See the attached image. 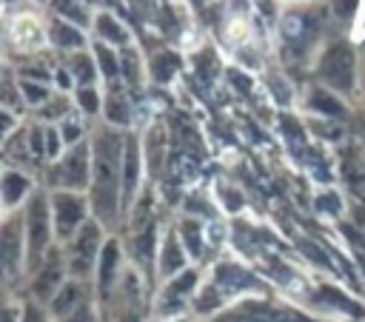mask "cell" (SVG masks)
<instances>
[{
  "label": "cell",
  "mask_w": 365,
  "mask_h": 322,
  "mask_svg": "<svg viewBox=\"0 0 365 322\" xmlns=\"http://www.w3.org/2000/svg\"><path fill=\"white\" fill-rule=\"evenodd\" d=\"M97 296H91V299H86L71 316H66L63 322H100V311H97Z\"/></svg>",
  "instance_id": "obj_32"
},
{
  "label": "cell",
  "mask_w": 365,
  "mask_h": 322,
  "mask_svg": "<svg viewBox=\"0 0 365 322\" xmlns=\"http://www.w3.org/2000/svg\"><path fill=\"white\" fill-rule=\"evenodd\" d=\"M3 3H14V0H3Z\"/></svg>",
  "instance_id": "obj_40"
},
{
  "label": "cell",
  "mask_w": 365,
  "mask_h": 322,
  "mask_svg": "<svg viewBox=\"0 0 365 322\" xmlns=\"http://www.w3.org/2000/svg\"><path fill=\"white\" fill-rule=\"evenodd\" d=\"M91 185V140L68 145L57 162L48 165V191L88 194Z\"/></svg>",
  "instance_id": "obj_4"
},
{
  "label": "cell",
  "mask_w": 365,
  "mask_h": 322,
  "mask_svg": "<svg viewBox=\"0 0 365 322\" xmlns=\"http://www.w3.org/2000/svg\"><path fill=\"white\" fill-rule=\"evenodd\" d=\"M317 80L319 85L331 88L334 94H351L356 85V57L348 40H334L322 48L317 60Z\"/></svg>",
  "instance_id": "obj_5"
},
{
  "label": "cell",
  "mask_w": 365,
  "mask_h": 322,
  "mask_svg": "<svg viewBox=\"0 0 365 322\" xmlns=\"http://www.w3.org/2000/svg\"><path fill=\"white\" fill-rule=\"evenodd\" d=\"M23 228H26V276H29L43 262V256L57 245L51 191L37 188L31 194V199L23 205Z\"/></svg>",
  "instance_id": "obj_2"
},
{
  "label": "cell",
  "mask_w": 365,
  "mask_h": 322,
  "mask_svg": "<svg viewBox=\"0 0 365 322\" xmlns=\"http://www.w3.org/2000/svg\"><path fill=\"white\" fill-rule=\"evenodd\" d=\"M103 97H100V91L94 88V85H86V88H77V105H80V111L83 114H88V117H94V114H100L103 111Z\"/></svg>",
  "instance_id": "obj_29"
},
{
  "label": "cell",
  "mask_w": 365,
  "mask_h": 322,
  "mask_svg": "<svg viewBox=\"0 0 365 322\" xmlns=\"http://www.w3.org/2000/svg\"><path fill=\"white\" fill-rule=\"evenodd\" d=\"M188 251H185V245H182V239H180V234H177V228H168L165 234H163V239H160V251H157V279H163V282H168V279H174L177 274H182L185 268H188Z\"/></svg>",
  "instance_id": "obj_12"
},
{
  "label": "cell",
  "mask_w": 365,
  "mask_h": 322,
  "mask_svg": "<svg viewBox=\"0 0 365 322\" xmlns=\"http://www.w3.org/2000/svg\"><path fill=\"white\" fill-rule=\"evenodd\" d=\"M174 228H177V234H180L188 256L191 259H200L202 256V248H205V228H202V222L194 219V217H182Z\"/></svg>",
  "instance_id": "obj_22"
},
{
  "label": "cell",
  "mask_w": 365,
  "mask_h": 322,
  "mask_svg": "<svg viewBox=\"0 0 365 322\" xmlns=\"http://www.w3.org/2000/svg\"><path fill=\"white\" fill-rule=\"evenodd\" d=\"M51 214H54V234L57 242H68L88 219H91V205L88 194L77 191H51Z\"/></svg>",
  "instance_id": "obj_7"
},
{
  "label": "cell",
  "mask_w": 365,
  "mask_h": 322,
  "mask_svg": "<svg viewBox=\"0 0 365 322\" xmlns=\"http://www.w3.org/2000/svg\"><path fill=\"white\" fill-rule=\"evenodd\" d=\"M66 68H68V74L74 77L77 88L94 85V80H97V71H100L97 60H94L91 54H86V51H71V54H66Z\"/></svg>",
  "instance_id": "obj_20"
},
{
  "label": "cell",
  "mask_w": 365,
  "mask_h": 322,
  "mask_svg": "<svg viewBox=\"0 0 365 322\" xmlns=\"http://www.w3.org/2000/svg\"><path fill=\"white\" fill-rule=\"evenodd\" d=\"M94 60L100 66V74L108 80V85H117L123 77V63H120V54H114V46L94 43Z\"/></svg>",
  "instance_id": "obj_25"
},
{
  "label": "cell",
  "mask_w": 365,
  "mask_h": 322,
  "mask_svg": "<svg viewBox=\"0 0 365 322\" xmlns=\"http://www.w3.org/2000/svg\"><path fill=\"white\" fill-rule=\"evenodd\" d=\"M51 9L57 11V17L74 23V26H88L91 14L86 11V0H48Z\"/></svg>",
  "instance_id": "obj_27"
},
{
  "label": "cell",
  "mask_w": 365,
  "mask_h": 322,
  "mask_svg": "<svg viewBox=\"0 0 365 322\" xmlns=\"http://www.w3.org/2000/svg\"><path fill=\"white\" fill-rule=\"evenodd\" d=\"M57 128H60V134H63L66 148H68V145H77V142H83V140H88V137H86V128H83V125H80L74 117H66V120H63Z\"/></svg>",
  "instance_id": "obj_31"
},
{
  "label": "cell",
  "mask_w": 365,
  "mask_h": 322,
  "mask_svg": "<svg viewBox=\"0 0 365 322\" xmlns=\"http://www.w3.org/2000/svg\"><path fill=\"white\" fill-rule=\"evenodd\" d=\"M91 296H94V288H91V285H86V282L68 276V282L54 294V299H51L46 308H48V313H51L54 322H63L66 316H71V313H74L86 299H91Z\"/></svg>",
  "instance_id": "obj_15"
},
{
  "label": "cell",
  "mask_w": 365,
  "mask_h": 322,
  "mask_svg": "<svg viewBox=\"0 0 365 322\" xmlns=\"http://www.w3.org/2000/svg\"><path fill=\"white\" fill-rule=\"evenodd\" d=\"M191 308H194L197 316H217L220 311H225V296H222V291H220L214 282H205V285H200V291L194 294Z\"/></svg>",
  "instance_id": "obj_23"
},
{
  "label": "cell",
  "mask_w": 365,
  "mask_h": 322,
  "mask_svg": "<svg viewBox=\"0 0 365 322\" xmlns=\"http://www.w3.org/2000/svg\"><path fill=\"white\" fill-rule=\"evenodd\" d=\"M103 117H106V123L114 125V128L131 125V105H128L125 94H123L117 85H108V97H106V103H103Z\"/></svg>",
  "instance_id": "obj_21"
},
{
  "label": "cell",
  "mask_w": 365,
  "mask_h": 322,
  "mask_svg": "<svg viewBox=\"0 0 365 322\" xmlns=\"http://www.w3.org/2000/svg\"><path fill=\"white\" fill-rule=\"evenodd\" d=\"M57 83H60V88H71V85H77L66 66H63V68H57Z\"/></svg>",
  "instance_id": "obj_38"
},
{
  "label": "cell",
  "mask_w": 365,
  "mask_h": 322,
  "mask_svg": "<svg viewBox=\"0 0 365 322\" xmlns=\"http://www.w3.org/2000/svg\"><path fill=\"white\" fill-rule=\"evenodd\" d=\"M131 262L137 271H157V251H160V237H157V222H148L137 231H131L128 245H125Z\"/></svg>",
  "instance_id": "obj_13"
},
{
  "label": "cell",
  "mask_w": 365,
  "mask_h": 322,
  "mask_svg": "<svg viewBox=\"0 0 365 322\" xmlns=\"http://www.w3.org/2000/svg\"><path fill=\"white\" fill-rule=\"evenodd\" d=\"M94 34L100 37V43L106 46H120V48H128V31L123 28V23H117L111 14H97L94 17Z\"/></svg>",
  "instance_id": "obj_24"
},
{
  "label": "cell",
  "mask_w": 365,
  "mask_h": 322,
  "mask_svg": "<svg viewBox=\"0 0 365 322\" xmlns=\"http://www.w3.org/2000/svg\"><path fill=\"white\" fill-rule=\"evenodd\" d=\"M23 322H54L51 319V313H48V308L46 305H40V302H34V299H23Z\"/></svg>",
  "instance_id": "obj_33"
},
{
  "label": "cell",
  "mask_w": 365,
  "mask_h": 322,
  "mask_svg": "<svg viewBox=\"0 0 365 322\" xmlns=\"http://www.w3.org/2000/svg\"><path fill=\"white\" fill-rule=\"evenodd\" d=\"M106 228L91 217L68 242H63V254H66V265H68V276L80 279L86 285L94 282V271L100 262V254L106 248Z\"/></svg>",
  "instance_id": "obj_3"
},
{
  "label": "cell",
  "mask_w": 365,
  "mask_h": 322,
  "mask_svg": "<svg viewBox=\"0 0 365 322\" xmlns=\"http://www.w3.org/2000/svg\"><path fill=\"white\" fill-rule=\"evenodd\" d=\"M34 191H37V185H34V180H31L26 171H20V168H14V165H9V168L3 171V180H0V199H3L6 214L20 211V208L31 199Z\"/></svg>",
  "instance_id": "obj_14"
},
{
  "label": "cell",
  "mask_w": 365,
  "mask_h": 322,
  "mask_svg": "<svg viewBox=\"0 0 365 322\" xmlns=\"http://www.w3.org/2000/svg\"><path fill=\"white\" fill-rule=\"evenodd\" d=\"M48 40L60 48V51H83V46H86V37H83V31H80V26H74V23H68V20H63V17H51V23H48Z\"/></svg>",
  "instance_id": "obj_18"
},
{
  "label": "cell",
  "mask_w": 365,
  "mask_h": 322,
  "mask_svg": "<svg viewBox=\"0 0 365 322\" xmlns=\"http://www.w3.org/2000/svg\"><path fill=\"white\" fill-rule=\"evenodd\" d=\"M17 85H20V100H26V103L34 105V108H43V105L51 100V91H48L46 83H34V80L17 77Z\"/></svg>",
  "instance_id": "obj_28"
},
{
  "label": "cell",
  "mask_w": 365,
  "mask_h": 322,
  "mask_svg": "<svg viewBox=\"0 0 365 322\" xmlns=\"http://www.w3.org/2000/svg\"><path fill=\"white\" fill-rule=\"evenodd\" d=\"M362 94H365V68H362Z\"/></svg>",
  "instance_id": "obj_39"
},
{
  "label": "cell",
  "mask_w": 365,
  "mask_h": 322,
  "mask_svg": "<svg viewBox=\"0 0 365 322\" xmlns=\"http://www.w3.org/2000/svg\"><path fill=\"white\" fill-rule=\"evenodd\" d=\"M0 254H3V274L6 285H14V279L26 276V228H23V208L14 214H6L0 228Z\"/></svg>",
  "instance_id": "obj_8"
},
{
  "label": "cell",
  "mask_w": 365,
  "mask_h": 322,
  "mask_svg": "<svg viewBox=\"0 0 365 322\" xmlns=\"http://www.w3.org/2000/svg\"><path fill=\"white\" fill-rule=\"evenodd\" d=\"M177 68H180V54H174V51H157L148 63V71L157 83H168L177 74Z\"/></svg>",
  "instance_id": "obj_26"
},
{
  "label": "cell",
  "mask_w": 365,
  "mask_h": 322,
  "mask_svg": "<svg viewBox=\"0 0 365 322\" xmlns=\"http://www.w3.org/2000/svg\"><path fill=\"white\" fill-rule=\"evenodd\" d=\"M145 157H143V140L137 134H125V157H123V211H131L140 194Z\"/></svg>",
  "instance_id": "obj_11"
},
{
  "label": "cell",
  "mask_w": 365,
  "mask_h": 322,
  "mask_svg": "<svg viewBox=\"0 0 365 322\" xmlns=\"http://www.w3.org/2000/svg\"><path fill=\"white\" fill-rule=\"evenodd\" d=\"M211 282L222 291L225 299H228V296H237V294H251L254 288H259L257 276L248 274V271H242V268L234 265V262H220L217 271H214V279H211Z\"/></svg>",
  "instance_id": "obj_16"
},
{
  "label": "cell",
  "mask_w": 365,
  "mask_h": 322,
  "mask_svg": "<svg viewBox=\"0 0 365 322\" xmlns=\"http://www.w3.org/2000/svg\"><path fill=\"white\" fill-rule=\"evenodd\" d=\"M123 259H125V245L117 237H108L106 239V248L100 254L97 271H94V282H91L94 296H97L100 305H108V299L114 296L117 285L123 282V274H125Z\"/></svg>",
  "instance_id": "obj_9"
},
{
  "label": "cell",
  "mask_w": 365,
  "mask_h": 322,
  "mask_svg": "<svg viewBox=\"0 0 365 322\" xmlns=\"http://www.w3.org/2000/svg\"><path fill=\"white\" fill-rule=\"evenodd\" d=\"M197 291H200V271L197 268H185L174 279L163 282V288L157 294V308H154L157 316L160 319H180L182 308L188 302H194Z\"/></svg>",
  "instance_id": "obj_10"
},
{
  "label": "cell",
  "mask_w": 365,
  "mask_h": 322,
  "mask_svg": "<svg viewBox=\"0 0 365 322\" xmlns=\"http://www.w3.org/2000/svg\"><path fill=\"white\" fill-rule=\"evenodd\" d=\"M317 208L325 211V214H339V197H336L334 191L319 194V197H317Z\"/></svg>",
  "instance_id": "obj_36"
},
{
  "label": "cell",
  "mask_w": 365,
  "mask_h": 322,
  "mask_svg": "<svg viewBox=\"0 0 365 322\" xmlns=\"http://www.w3.org/2000/svg\"><path fill=\"white\" fill-rule=\"evenodd\" d=\"M88 140H91V185H88L91 217L106 231H114L123 217L125 134H120V128L108 123H100Z\"/></svg>",
  "instance_id": "obj_1"
},
{
  "label": "cell",
  "mask_w": 365,
  "mask_h": 322,
  "mask_svg": "<svg viewBox=\"0 0 365 322\" xmlns=\"http://www.w3.org/2000/svg\"><path fill=\"white\" fill-rule=\"evenodd\" d=\"M220 197H222V205H225L228 214H237V211L242 208V194H240L237 188H231V185H220Z\"/></svg>",
  "instance_id": "obj_34"
},
{
  "label": "cell",
  "mask_w": 365,
  "mask_h": 322,
  "mask_svg": "<svg viewBox=\"0 0 365 322\" xmlns=\"http://www.w3.org/2000/svg\"><path fill=\"white\" fill-rule=\"evenodd\" d=\"M143 157H145V168L148 174L157 180L163 171V157H165V131L160 123H154L148 128V134L143 137Z\"/></svg>",
  "instance_id": "obj_19"
},
{
  "label": "cell",
  "mask_w": 365,
  "mask_h": 322,
  "mask_svg": "<svg viewBox=\"0 0 365 322\" xmlns=\"http://www.w3.org/2000/svg\"><path fill=\"white\" fill-rule=\"evenodd\" d=\"M3 322H23V302L9 299L3 305Z\"/></svg>",
  "instance_id": "obj_37"
},
{
  "label": "cell",
  "mask_w": 365,
  "mask_h": 322,
  "mask_svg": "<svg viewBox=\"0 0 365 322\" xmlns=\"http://www.w3.org/2000/svg\"><path fill=\"white\" fill-rule=\"evenodd\" d=\"M305 105H308L314 114L325 117V120H345V117H348V108H345V103L339 100V94H334V91L325 88V85H314V88L305 94Z\"/></svg>",
  "instance_id": "obj_17"
},
{
  "label": "cell",
  "mask_w": 365,
  "mask_h": 322,
  "mask_svg": "<svg viewBox=\"0 0 365 322\" xmlns=\"http://www.w3.org/2000/svg\"><path fill=\"white\" fill-rule=\"evenodd\" d=\"M120 63H123V80L128 83V85H140V57H137V51L134 48H123L120 51Z\"/></svg>",
  "instance_id": "obj_30"
},
{
  "label": "cell",
  "mask_w": 365,
  "mask_h": 322,
  "mask_svg": "<svg viewBox=\"0 0 365 322\" xmlns=\"http://www.w3.org/2000/svg\"><path fill=\"white\" fill-rule=\"evenodd\" d=\"M68 282V265H66V254H63V245L57 242L46 256L43 262L29 274V299L40 302V305H48L54 299V294Z\"/></svg>",
  "instance_id": "obj_6"
},
{
  "label": "cell",
  "mask_w": 365,
  "mask_h": 322,
  "mask_svg": "<svg viewBox=\"0 0 365 322\" xmlns=\"http://www.w3.org/2000/svg\"><path fill=\"white\" fill-rule=\"evenodd\" d=\"M356 3H359V0H331V9H334V14H336L339 20H351L354 11H356Z\"/></svg>",
  "instance_id": "obj_35"
}]
</instances>
